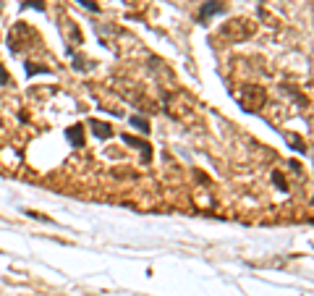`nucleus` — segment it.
<instances>
[{"instance_id": "obj_1", "label": "nucleus", "mask_w": 314, "mask_h": 296, "mask_svg": "<svg viewBox=\"0 0 314 296\" xmlns=\"http://www.w3.org/2000/svg\"><path fill=\"white\" fill-rule=\"evenodd\" d=\"M239 102H241L243 110L254 113V110H259V108L267 102V92L259 84H243L241 92H239Z\"/></svg>"}, {"instance_id": "obj_2", "label": "nucleus", "mask_w": 314, "mask_h": 296, "mask_svg": "<svg viewBox=\"0 0 314 296\" xmlns=\"http://www.w3.org/2000/svg\"><path fill=\"white\" fill-rule=\"evenodd\" d=\"M252 31H254V27H252V24H246L243 18H230L225 27L220 29V37H223V40H228V42H243V40L252 37Z\"/></svg>"}, {"instance_id": "obj_3", "label": "nucleus", "mask_w": 314, "mask_h": 296, "mask_svg": "<svg viewBox=\"0 0 314 296\" xmlns=\"http://www.w3.org/2000/svg\"><path fill=\"white\" fill-rule=\"evenodd\" d=\"M223 11H225V3H223V0H204L199 14H196V21H199V24H209V18L217 16V14H223Z\"/></svg>"}, {"instance_id": "obj_4", "label": "nucleus", "mask_w": 314, "mask_h": 296, "mask_svg": "<svg viewBox=\"0 0 314 296\" xmlns=\"http://www.w3.org/2000/svg\"><path fill=\"white\" fill-rule=\"evenodd\" d=\"M126 141V144H131V147H136L139 152H142V163L147 165L152 160V147H150V141H144V139H136V137H131V134H123V137H120Z\"/></svg>"}, {"instance_id": "obj_5", "label": "nucleus", "mask_w": 314, "mask_h": 296, "mask_svg": "<svg viewBox=\"0 0 314 296\" xmlns=\"http://www.w3.org/2000/svg\"><path fill=\"white\" fill-rule=\"evenodd\" d=\"M66 137H68V141H71L74 147H84V126H81V124L68 126L66 128Z\"/></svg>"}, {"instance_id": "obj_6", "label": "nucleus", "mask_w": 314, "mask_h": 296, "mask_svg": "<svg viewBox=\"0 0 314 296\" xmlns=\"http://www.w3.org/2000/svg\"><path fill=\"white\" fill-rule=\"evenodd\" d=\"M92 134L97 139H110L113 137V128H110V124H105V121H92Z\"/></svg>"}, {"instance_id": "obj_7", "label": "nucleus", "mask_w": 314, "mask_h": 296, "mask_svg": "<svg viewBox=\"0 0 314 296\" xmlns=\"http://www.w3.org/2000/svg\"><path fill=\"white\" fill-rule=\"evenodd\" d=\"M129 124L134 126V128H139V131H142V134H150V121H147V118H142V115H131V118H129Z\"/></svg>"}, {"instance_id": "obj_8", "label": "nucleus", "mask_w": 314, "mask_h": 296, "mask_svg": "<svg viewBox=\"0 0 314 296\" xmlns=\"http://www.w3.org/2000/svg\"><path fill=\"white\" fill-rule=\"evenodd\" d=\"M285 139L293 144V150H296V152H306V144H304V139H301V137H296V134H285Z\"/></svg>"}, {"instance_id": "obj_9", "label": "nucleus", "mask_w": 314, "mask_h": 296, "mask_svg": "<svg viewBox=\"0 0 314 296\" xmlns=\"http://www.w3.org/2000/svg\"><path fill=\"white\" fill-rule=\"evenodd\" d=\"M27 8H37L40 14H45V3H42V0H27V3H21V11H27Z\"/></svg>"}, {"instance_id": "obj_10", "label": "nucleus", "mask_w": 314, "mask_h": 296, "mask_svg": "<svg viewBox=\"0 0 314 296\" xmlns=\"http://www.w3.org/2000/svg\"><path fill=\"white\" fill-rule=\"evenodd\" d=\"M27 74H29V76H34V74H50V68H45V66H31V63H27Z\"/></svg>"}, {"instance_id": "obj_11", "label": "nucleus", "mask_w": 314, "mask_h": 296, "mask_svg": "<svg viewBox=\"0 0 314 296\" xmlns=\"http://www.w3.org/2000/svg\"><path fill=\"white\" fill-rule=\"evenodd\" d=\"M272 181H275V186H280V189H288V184H285V178H283V173H280V171H275L272 173Z\"/></svg>"}, {"instance_id": "obj_12", "label": "nucleus", "mask_w": 314, "mask_h": 296, "mask_svg": "<svg viewBox=\"0 0 314 296\" xmlns=\"http://www.w3.org/2000/svg\"><path fill=\"white\" fill-rule=\"evenodd\" d=\"M79 5H84V8H89V11H94V14H100V5L94 3V0H76Z\"/></svg>"}, {"instance_id": "obj_13", "label": "nucleus", "mask_w": 314, "mask_h": 296, "mask_svg": "<svg viewBox=\"0 0 314 296\" xmlns=\"http://www.w3.org/2000/svg\"><path fill=\"white\" fill-rule=\"evenodd\" d=\"M74 68H76V71H89L92 66H87V61H84V58H79V55H76V58H74Z\"/></svg>"}, {"instance_id": "obj_14", "label": "nucleus", "mask_w": 314, "mask_h": 296, "mask_svg": "<svg viewBox=\"0 0 314 296\" xmlns=\"http://www.w3.org/2000/svg\"><path fill=\"white\" fill-rule=\"evenodd\" d=\"M11 81V76H8V71H5V66L0 63V87H5Z\"/></svg>"}]
</instances>
